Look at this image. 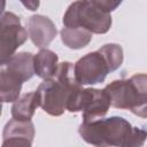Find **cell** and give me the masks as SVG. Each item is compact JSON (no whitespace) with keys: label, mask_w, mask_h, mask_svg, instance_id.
Wrapping results in <instances>:
<instances>
[{"label":"cell","mask_w":147,"mask_h":147,"mask_svg":"<svg viewBox=\"0 0 147 147\" xmlns=\"http://www.w3.org/2000/svg\"><path fill=\"white\" fill-rule=\"evenodd\" d=\"M60 34L64 46L71 49H80L91 42L93 33L82 28H63Z\"/></svg>","instance_id":"5bb4252c"},{"label":"cell","mask_w":147,"mask_h":147,"mask_svg":"<svg viewBox=\"0 0 147 147\" xmlns=\"http://www.w3.org/2000/svg\"><path fill=\"white\" fill-rule=\"evenodd\" d=\"M121 5V1L91 0L72 2L63 15L64 28H82L91 33H107L113 20L110 13Z\"/></svg>","instance_id":"3957f363"},{"label":"cell","mask_w":147,"mask_h":147,"mask_svg":"<svg viewBox=\"0 0 147 147\" xmlns=\"http://www.w3.org/2000/svg\"><path fill=\"white\" fill-rule=\"evenodd\" d=\"M34 65V74L44 79L48 80L56 76L59 71V56L56 53L48 48L40 49L36 55L33 60Z\"/></svg>","instance_id":"30bf717a"},{"label":"cell","mask_w":147,"mask_h":147,"mask_svg":"<svg viewBox=\"0 0 147 147\" xmlns=\"http://www.w3.org/2000/svg\"><path fill=\"white\" fill-rule=\"evenodd\" d=\"M124 60L123 48L118 44H106L98 51L87 53L75 64L76 80L83 85L102 83L107 75L117 70Z\"/></svg>","instance_id":"277c9868"},{"label":"cell","mask_w":147,"mask_h":147,"mask_svg":"<svg viewBox=\"0 0 147 147\" xmlns=\"http://www.w3.org/2000/svg\"><path fill=\"white\" fill-rule=\"evenodd\" d=\"M38 107H39V101H38L36 91L26 93L13 103L11 109H10L11 117L16 121L29 122L31 121Z\"/></svg>","instance_id":"4fadbf2b"},{"label":"cell","mask_w":147,"mask_h":147,"mask_svg":"<svg viewBox=\"0 0 147 147\" xmlns=\"http://www.w3.org/2000/svg\"><path fill=\"white\" fill-rule=\"evenodd\" d=\"M28 34L21 24V18L16 14L11 11L2 13L0 25L1 64L16 54V49L26 41Z\"/></svg>","instance_id":"52a82bcc"},{"label":"cell","mask_w":147,"mask_h":147,"mask_svg":"<svg viewBox=\"0 0 147 147\" xmlns=\"http://www.w3.org/2000/svg\"><path fill=\"white\" fill-rule=\"evenodd\" d=\"M1 147H32L34 125L31 121H16L11 118L3 127Z\"/></svg>","instance_id":"ba28073f"},{"label":"cell","mask_w":147,"mask_h":147,"mask_svg":"<svg viewBox=\"0 0 147 147\" xmlns=\"http://www.w3.org/2000/svg\"><path fill=\"white\" fill-rule=\"evenodd\" d=\"M78 132L85 142L96 147H142L147 139V130L119 116L83 122Z\"/></svg>","instance_id":"6da1fadb"},{"label":"cell","mask_w":147,"mask_h":147,"mask_svg":"<svg viewBox=\"0 0 147 147\" xmlns=\"http://www.w3.org/2000/svg\"><path fill=\"white\" fill-rule=\"evenodd\" d=\"M83 90L76 80L74 64L64 61L60 63L56 76L44 80L37 88L39 107L51 116H61L67 110L69 100Z\"/></svg>","instance_id":"7a4b0ae2"},{"label":"cell","mask_w":147,"mask_h":147,"mask_svg":"<svg viewBox=\"0 0 147 147\" xmlns=\"http://www.w3.org/2000/svg\"><path fill=\"white\" fill-rule=\"evenodd\" d=\"M110 100L105 90L83 88L74 95L67 105L70 113L82 111L83 122H93L103 118L109 110Z\"/></svg>","instance_id":"8992f818"},{"label":"cell","mask_w":147,"mask_h":147,"mask_svg":"<svg viewBox=\"0 0 147 147\" xmlns=\"http://www.w3.org/2000/svg\"><path fill=\"white\" fill-rule=\"evenodd\" d=\"M23 5H24V6H26V7L29 8V10H36V9H37V7L39 6V2H38V1H37V2H28V3L23 2Z\"/></svg>","instance_id":"9a60e30c"},{"label":"cell","mask_w":147,"mask_h":147,"mask_svg":"<svg viewBox=\"0 0 147 147\" xmlns=\"http://www.w3.org/2000/svg\"><path fill=\"white\" fill-rule=\"evenodd\" d=\"M103 90L114 108L127 109L139 117L147 118V74L114 80Z\"/></svg>","instance_id":"5b68a950"},{"label":"cell","mask_w":147,"mask_h":147,"mask_svg":"<svg viewBox=\"0 0 147 147\" xmlns=\"http://www.w3.org/2000/svg\"><path fill=\"white\" fill-rule=\"evenodd\" d=\"M26 28L31 41L40 49L47 48L57 34V30L53 21L44 15L30 16L26 21Z\"/></svg>","instance_id":"9c48e42d"},{"label":"cell","mask_w":147,"mask_h":147,"mask_svg":"<svg viewBox=\"0 0 147 147\" xmlns=\"http://www.w3.org/2000/svg\"><path fill=\"white\" fill-rule=\"evenodd\" d=\"M34 55L30 52H20L13 55L8 61L1 64V67H5L9 71L14 72L18 77L23 79V82H26L32 78L34 74V65H33Z\"/></svg>","instance_id":"8fae6325"},{"label":"cell","mask_w":147,"mask_h":147,"mask_svg":"<svg viewBox=\"0 0 147 147\" xmlns=\"http://www.w3.org/2000/svg\"><path fill=\"white\" fill-rule=\"evenodd\" d=\"M23 79L15 75L14 72L7 70L5 67L0 69V95L1 101L3 103L7 102H15L18 100Z\"/></svg>","instance_id":"7c38bea8"}]
</instances>
